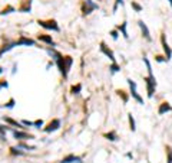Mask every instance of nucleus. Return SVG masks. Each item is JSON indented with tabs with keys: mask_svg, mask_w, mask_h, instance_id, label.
Returning <instances> with one entry per match:
<instances>
[{
	"mask_svg": "<svg viewBox=\"0 0 172 163\" xmlns=\"http://www.w3.org/2000/svg\"><path fill=\"white\" fill-rule=\"evenodd\" d=\"M72 64H73V58L72 56H63V55L56 61V65H57L60 74L65 78L68 77V74H69V69H70V67H72Z\"/></svg>",
	"mask_w": 172,
	"mask_h": 163,
	"instance_id": "1",
	"label": "nucleus"
},
{
	"mask_svg": "<svg viewBox=\"0 0 172 163\" xmlns=\"http://www.w3.org/2000/svg\"><path fill=\"white\" fill-rule=\"evenodd\" d=\"M145 84H146V91H148V97L149 98H152L154 97V92L155 90H156V78H155V75H148V77L144 78Z\"/></svg>",
	"mask_w": 172,
	"mask_h": 163,
	"instance_id": "2",
	"label": "nucleus"
},
{
	"mask_svg": "<svg viewBox=\"0 0 172 163\" xmlns=\"http://www.w3.org/2000/svg\"><path fill=\"white\" fill-rule=\"evenodd\" d=\"M37 23L40 25L42 28L47 29V30H53V32H59V30H60L57 22L53 20V19H50V20H37Z\"/></svg>",
	"mask_w": 172,
	"mask_h": 163,
	"instance_id": "3",
	"label": "nucleus"
},
{
	"mask_svg": "<svg viewBox=\"0 0 172 163\" xmlns=\"http://www.w3.org/2000/svg\"><path fill=\"white\" fill-rule=\"evenodd\" d=\"M126 81H128V84H129V87H130V95H132V98H135V100L138 101V104L144 106V98H142V97L138 94V91H136V82L134 81V80H130V78H128Z\"/></svg>",
	"mask_w": 172,
	"mask_h": 163,
	"instance_id": "4",
	"label": "nucleus"
},
{
	"mask_svg": "<svg viewBox=\"0 0 172 163\" xmlns=\"http://www.w3.org/2000/svg\"><path fill=\"white\" fill-rule=\"evenodd\" d=\"M161 43H162V49H163V53H165V58H167V62L168 61H171L172 58V49L169 46V43L167 41V36L165 35H161Z\"/></svg>",
	"mask_w": 172,
	"mask_h": 163,
	"instance_id": "5",
	"label": "nucleus"
},
{
	"mask_svg": "<svg viewBox=\"0 0 172 163\" xmlns=\"http://www.w3.org/2000/svg\"><path fill=\"white\" fill-rule=\"evenodd\" d=\"M98 7L99 6L96 3H93L92 0H85L83 6H82V12H83V14H89V13H92L93 10H96Z\"/></svg>",
	"mask_w": 172,
	"mask_h": 163,
	"instance_id": "6",
	"label": "nucleus"
},
{
	"mask_svg": "<svg viewBox=\"0 0 172 163\" xmlns=\"http://www.w3.org/2000/svg\"><path fill=\"white\" fill-rule=\"evenodd\" d=\"M99 49H101V52L103 53V55H106L109 59H111L112 62H116V58H115V53L112 52V49H109L106 46V43L105 42H101V45H99Z\"/></svg>",
	"mask_w": 172,
	"mask_h": 163,
	"instance_id": "7",
	"label": "nucleus"
},
{
	"mask_svg": "<svg viewBox=\"0 0 172 163\" xmlns=\"http://www.w3.org/2000/svg\"><path fill=\"white\" fill-rule=\"evenodd\" d=\"M138 26L141 28L142 36H144L148 42H151V41H152V36H151V32H149V29H148V26H146V23H145L144 20H138Z\"/></svg>",
	"mask_w": 172,
	"mask_h": 163,
	"instance_id": "8",
	"label": "nucleus"
},
{
	"mask_svg": "<svg viewBox=\"0 0 172 163\" xmlns=\"http://www.w3.org/2000/svg\"><path fill=\"white\" fill-rule=\"evenodd\" d=\"M13 137L16 140H30V139H35L33 134H29L26 131H20V130H13Z\"/></svg>",
	"mask_w": 172,
	"mask_h": 163,
	"instance_id": "9",
	"label": "nucleus"
},
{
	"mask_svg": "<svg viewBox=\"0 0 172 163\" xmlns=\"http://www.w3.org/2000/svg\"><path fill=\"white\" fill-rule=\"evenodd\" d=\"M59 127H60V120H59V118H53L43 130H45L46 133H52V131H56Z\"/></svg>",
	"mask_w": 172,
	"mask_h": 163,
	"instance_id": "10",
	"label": "nucleus"
},
{
	"mask_svg": "<svg viewBox=\"0 0 172 163\" xmlns=\"http://www.w3.org/2000/svg\"><path fill=\"white\" fill-rule=\"evenodd\" d=\"M171 111H172V106L168 101H162V103L159 104V108H158L159 115H163V114H167V113H171Z\"/></svg>",
	"mask_w": 172,
	"mask_h": 163,
	"instance_id": "11",
	"label": "nucleus"
},
{
	"mask_svg": "<svg viewBox=\"0 0 172 163\" xmlns=\"http://www.w3.org/2000/svg\"><path fill=\"white\" fill-rule=\"evenodd\" d=\"M17 46H35V41L33 39H30V38H26V36H20L19 38V41L17 42Z\"/></svg>",
	"mask_w": 172,
	"mask_h": 163,
	"instance_id": "12",
	"label": "nucleus"
},
{
	"mask_svg": "<svg viewBox=\"0 0 172 163\" xmlns=\"http://www.w3.org/2000/svg\"><path fill=\"white\" fill-rule=\"evenodd\" d=\"M60 163H82V157L75 156V154H69V156H66V157L62 159Z\"/></svg>",
	"mask_w": 172,
	"mask_h": 163,
	"instance_id": "13",
	"label": "nucleus"
},
{
	"mask_svg": "<svg viewBox=\"0 0 172 163\" xmlns=\"http://www.w3.org/2000/svg\"><path fill=\"white\" fill-rule=\"evenodd\" d=\"M32 9V0H22V5L19 6V10L23 12V13H27Z\"/></svg>",
	"mask_w": 172,
	"mask_h": 163,
	"instance_id": "14",
	"label": "nucleus"
},
{
	"mask_svg": "<svg viewBox=\"0 0 172 163\" xmlns=\"http://www.w3.org/2000/svg\"><path fill=\"white\" fill-rule=\"evenodd\" d=\"M37 39L42 41V42H45V43H47V45H50V46H55V42H53L52 36H49V35H39Z\"/></svg>",
	"mask_w": 172,
	"mask_h": 163,
	"instance_id": "15",
	"label": "nucleus"
},
{
	"mask_svg": "<svg viewBox=\"0 0 172 163\" xmlns=\"http://www.w3.org/2000/svg\"><path fill=\"white\" fill-rule=\"evenodd\" d=\"M14 46H17V43H16V42H13V43H7V45H3V48L0 49V56H2L3 53L9 52L10 49H13Z\"/></svg>",
	"mask_w": 172,
	"mask_h": 163,
	"instance_id": "16",
	"label": "nucleus"
},
{
	"mask_svg": "<svg viewBox=\"0 0 172 163\" xmlns=\"http://www.w3.org/2000/svg\"><path fill=\"white\" fill-rule=\"evenodd\" d=\"M126 28H128V23H126V22H123V23H121L119 26H118V30H119V32H122L123 38L128 39V38H129V35H128V30H126Z\"/></svg>",
	"mask_w": 172,
	"mask_h": 163,
	"instance_id": "17",
	"label": "nucleus"
},
{
	"mask_svg": "<svg viewBox=\"0 0 172 163\" xmlns=\"http://www.w3.org/2000/svg\"><path fill=\"white\" fill-rule=\"evenodd\" d=\"M3 121L5 123H7V124H12V126H14V127H19V129H22V123H17L16 120H13V118H10V117H3Z\"/></svg>",
	"mask_w": 172,
	"mask_h": 163,
	"instance_id": "18",
	"label": "nucleus"
},
{
	"mask_svg": "<svg viewBox=\"0 0 172 163\" xmlns=\"http://www.w3.org/2000/svg\"><path fill=\"white\" fill-rule=\"evenodd\" d=\"M103 137H105L106 140H109V142H116V140H118L116 131H109V133H105V134H103Z\"/></svg>",
	"mask_w": 172,
	"mask_h": 163,
	"instance_id": "19",
	"label": "nucleus"
},
{
	"mask_svg": "<svg viewBox=\"0 0 172 163\" xmlns=\"http://www.w3.org/2000/svg\"><path fill=\"white\" fill-rule=\"evenodd\" d=\"M116 92H118V95L121 97L122 101H123L125 104L128 103V101H129V95H128V92H126V91H123V90H118Z\"/></svg>",
	"mask_w": 172,
	"mask_h": 163,
	"instance_id": "20",
	"label": "nucleus"
},
{
	"mask_svg": "<svg viewBox=\"0 0 172 163\" xmlns=\"http://www.w3.org/2000/svg\"><path fill=\"white\" fill-rule=\"evenodd\" d=\"M165 153H167V163H172V147L165 146Z\"/></svg>",
	"mask_w": 172,
	"mask_h": 163,
	"instance_id": "21",
	"label": "nucleus"
},
{
	"mask_svg": "<svg viewBox=\"0 0 172 163\" xmlns=\"http://www.w3.org/2000/svg\"><path fill=\"white\" fill-rule=\"evenodd\" d=\"M14 10H16V9H14L13 6H10V5H7V6H6V7H5V9H3V10H2V12H0V16H5V14H9V13H13Z\"/></svg>",
	"mask_w": 172,
	"mask_h": 163,
	"instance_id": "22",
	"label": "nucleus"
},
{
	"mask_svg": "<svg viewBox=\"0 0 172 163\" xmlns=\"http://www.w3.org/2000/svg\"><path fill=\"white\" fill-rule=\"evenodd\" d=\"M128 120H129V129L132 131H135L136 130V126H135V118H134V115L132 114H128Z\"/></svg>",
	"mask_w": 172,
	"mask_h": 163,
	"instance_id": "23",
	"label": "nucleus"
},
{
	"mask_svg": "<svg viewBox=\"0 0 172 163\" xmlns=\"http://www.w3.org/2000/svg\"><path fill=\"white\" fill-rule=\"evenodd\" d=\"M130 6H132V9L135 10V12H138V13L142 12V6H141L138 2H135V0H132V2H130Z\"/></svg>",
	"mask_w": 172,
	"mask_h": 163,
	"instance_id": "24",
	"label": "nucleus"
},
{
	"mask_svg": "<svg viewBox=\"0 0 172 163\" xmlns=\"http://www.w3.org/2000/svg\"><path fill=\"white\" fill-rule=\"evenodd\" d=\"M80 91H82V84H76V85H73L70 88V92H72V94H79Z\"/></svg>",
	"mask_w": 172,
	"mask_h": 163,
	"instance_id": "25",
	"label": "nucleus"
},
{
	"mask_svg": "<svg viewBox=\"0 0 172 163\" xmlns=\"http://www.w3.org/2000/svg\"><path fill=\"white\" fill-rule=\"evenodd\" d=\"M109 69H111L112 74H116V72L121 71V67H119V65H118L116 62H112V65L109 67Z\"/></svg>",
	"mask_w": 172,
	"mask_h": 163,
	"instance_id": "26",
	"label": "nucleus"
},
{
	"mask_svg": "<svg viewBox=\"0 0 172 163\" xmlns=\"http://www.w3.org/2000/svg\"><path fill=\"white\" fill-rule=\"evenodd\" d=\"M17 147L19 149H26V150H35L36 149L35 146H29V144H26V143H19Z\"/></svg>",
	"mask_w": 172,
	"mask_h": 163,
	"instance_id": "27",
	"label": "nucleus"
},
{
	"mask_svg": "<svg viewBox=\"0 0 172 163\" xmlns=\"http://www.w3.org/2000/svg\"><path fill=\"white\" fill-rule=\"evenodd\" d=\"M7 127H6V126H2L0 124V136H2V137H3V140H5V137H6V133H7Z\"/></svg>",
	"mask_w": 172,
	"mask_h": 163,
	"instance_id": "28",
	"label": "nucleus"
},
{
	"mask_svg": "<svg viewBox=\"0 0 172 163\" xmlns=\"http://www.w3.org/2000/svg\"><path fill=\"white\" fill-rule=\"evenodd\" d=\"M155 61H156V62H167V58H165V55H156V56H155Z\"/></svg>",
	"mask_w": 172,
	"mask_h": 163,
	"instance_id": "29",
	"label": "nucleus"
},
{
	"mask_svg": "<svg viewBox=\"0 0 172 163\" xmlns=\"http://www.w3.org/2000/svg\"><path fill=\"white\" fill-rule=\"evenodd\" d=\"M33 126H35V127H37V129H40V127H42V126H43V120H42V118H40V120L33 121Z\"/></svg>",
	"mask_w": 172,
	"mask_h": 163,
	"instance_id": "30",
	"label": "nucleus"
},
{
	"mask_svg": "<svg viewBox=\"0 0 172 163\" xmlns=\"http://www.w3.org/2000/svg\"><path fill=\"white\" fill-rule=\"evenodd\" d=\"M112 36V39L113 41H116L118 38H119V33H118V30H111V33H109Z\"/></svg>",
	"mask_w": 172,
	"mask_h": 163,
	"instance_id": "31",
	"label": "nucleus"
},
{
	"mask_svg": "<svg viewBox=\"0 0 172 163\" xmlns=\"http://www.w3.org/2000/svg\"><path fill=\"white\" fill-rule=\"evenodd\" d=\"M6 107H7V108H13V107H14V98H10L9 103L6 104Z\"/></svg>",
	"mask_w": 172,
	"mask_h": 163,
	"instance_id": "32",
	"label": "nucleus"
},
{
	"mask_svg": "<svg viewBox=\"0 0 172 163\" xmlns=\"http://www.w3.org/2000/svg\"><path fill=\"white\" fill-rule=\"evenodd\" d=\"M12 154H23V152H20V150H19V147L17 149H16V147H12Z\"/></svg>",
	"mask_w": 172,
	"mask_h": 163,
	"instance_id": "33",
	"label": "nucleus"
},
{
	"mask_svg": "<svg viewBox=\"0 0 172 163\" xmlns=\"http://www.w3.org/2000/svg\"><path fill=\"white\" fill-rule=\"evenodd\" d=\"M7 87H9L7 81H5V80H3V81L0 82V90H3V88H7Z\"/></svg>",
	"mask_w": 172,
	"mask_h": 163,
	"instance_id": "34",
	"label": "nucleus"
},
{
	"mask_svg": "<svg viewBox=\"0 0 172 163\" xmlns=\"http://www.w3.org/2000/svg\"><path fill=\"white\" fill-rule=\"evenodd\" d=\"M22 124H23V126H29V127H32V126H33V121H29V120H23V121H22Z\"/></svg>",
	"mask_w": 172,
	"mask_h": 163,
	"instance_id": "35",
	"label": "nucleus"
},
{
	"mask_svg": "<svg viewBox=\"0 0 172 163\" xmlns=\"http://www.w3.org/2000/svg\"><path fill=\"white\" fill-rule=\"evenodd\" d=\"M118 5H123V0H116V5L113 6V12L118 9Z\"/></svg>",
	"mask_w": 172,
	"mask_h": 163,
	"instance_id": "36",
	"label": "nucleus"
},
{
	"mask_svg": "<svg viewBox=\"0 0 172 163\" xmlns=\"http://www.w3.org/2000/svg\"><path fill=\"white\" fill-rule=\"evenodd\" d=\"M126 157H129V159H134V154H132V153H126Z\"/></svg>",
	"mask_w": 172,
	"mask_h": 163,
	"instance_id": "37",
	"label": "nucleus"
},
{
	"mask_svg": "<svg viewBox=\"0 0 172 163\" xmlns=\"http://www.w3.org/2000/svg\"><path fill=\"white\" fill-rule=\"evenodd\" d=\"M168 3H169V5H171V7H172V0H168Z\"/></svg>",
	"mask_w": 172,
	"mask_h": 163,
	"instance_id": "38",
	"label": "nucleus"
},
{
	"mask_svg": "<svg viewBox=\"0 0 172 163\" xmlns=\"http://www.w3.org/2000/svg\"><path fill=\"white\" fill-rule=\"evenodd\" d=\"M2 72H3V68H2V67H0V74H2Z\"/></svg>",
	"mask_w": 172,
	"mask_h": 163,
	"instance_id": "39",
	"label": "nucleus"
}]
</instances>
